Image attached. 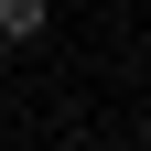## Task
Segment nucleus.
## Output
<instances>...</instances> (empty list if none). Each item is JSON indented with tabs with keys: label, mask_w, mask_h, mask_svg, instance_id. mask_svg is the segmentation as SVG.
Returning a JSON list of instances; mask_svg holds the SVG:
<instances>
[{
	"label": "nucleus",
	"mask_w": 151,
	"mask_h": 151,
	"mask_svg": "<svg viewBox=\"0 0 151 151\" xmlns=\"http://www.w3.org/2000/svg\"><path fill=\"white\" fill-rule=\"evenodd\" d=\"M43 22H54V0H0V43H43Z\"/></svg>",
	"instance_id": "nucleus-1"
}]
</instances>
